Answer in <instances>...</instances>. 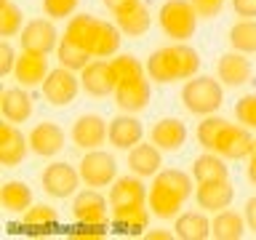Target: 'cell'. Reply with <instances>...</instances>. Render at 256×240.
Listing matches in <instances>:
<instances>
[{
	"mask_svg": "<svg viewBox=\"0 0 256 240\" xmlns=\"http://www.w3.org/2000/svg\"><path fill=\"white\" fill-rule=\"evenodd\" d=\"M150 142L163 152H179L187 142V126L179 118H160L150 131Z\"/></svg>",
	"mask_w": 256,
	"mask_h": 240,
	"instance_id": "19",
	"label": "cell"
},
{
	"mask_svg": "<svg viewBox=\"0 0 256 240\" xmlns=\"http://www.w3.org/2000/svg\"><path fill=\"white\" fill-rule=\"evenodd\" d=\"M251 155H256V139H254V150H251Z\"/></svg>",
	"mask_w": 256,
	"mask_h": 240,
	"instance_id": "48",
	"label": "cell"
},
{
	"mask_svg": "<svg viewBox=\"0 0 256 240\" xmlns=\"http://www.w3.org/2000/svg\"><path fill=\"white\" fill-rule=\"evenodd\" d=\"M59 32H56L54 22L51 19H32L24 24V30L19 32V43H22V51H30V54H40V56H48L51 51L59 48Z\"/></svg>",
	"mask_w": 256,
	"mask_h": 240,
	"instance_id": "6",
	"label": "cell"
},
{
	"mask_svg": "<svg viewBox=\"0 0 256 240\" xmlns=\"http://www.w3.org/2000/svg\"><path fill=\"white\" fill-rule=\"evenodd\" d=\"M182 104L192 115H214L224 104V91L219 80L211 75H195L190 78L182 88Z\"/></svg>",
	"mask_w": 256,
	"mask_h": 240,
	"instance_id": "4",
	"label": "cell"
},
{
	"mask_svg": "<svg viewBox=\"0 0 256 240\" xmlns=\"http://www.w3.org/2000/svg\"><path fill=\"white\" fill-rule=\"evenodd\" d=\"M0 200H3V208L8 214H24L32 206V190L30 184L24 182H6L3 192H0Z\"/></svg>",
	"mask_w": 256,
	"mask_h": 240,
	"instance_id": "30",
	"label": "cell"
},
{
	"mask_svg": "<svg viewBox=\"0 0 256 240\" xmlns=\"http://www.w3.org/2000/svg\"><path fill=\"white\" fill-rule=\"evenodd\" d=\"M192 6H195L200 19H214V16L222 14L224 0H192Z\"/></svg>",
	"mask_w": 256,
	"mask_h": 240,
	"instance_id": "41",
	"label": "cell"
},
{
	"mask_svg": "<svg viewBox=\"0 0 256 240\" xmlns=\"http://www.w3.org/2000/svg\"><path fill=\"white\" fill-rule=\"evenodd\" d=\"M232 8L243 19H256V0H232Z\"/></svg>",
	"mask_w": 256,
	"mask_h": 240,
	"instance_id": "43",
	"label": "cell"
},
{
	"mask_svg": "<svg viewBox=\"0 0 256 240\" xmlns=\"http://www.w3.org/2000/svg\"><path fill=\"white\" fill-rule=\"evenodd\" d=\"M80 88H83V83L75 75V70H67L62 64L48 72V78L43 80V96L54 107H67V104H72Z\"/></svg>",
	"mask_w": 256,
	"mask_h": 240,
	"instance_id": "5",
	"label": "cell"
},
{
	"mask_svg": "<svg viewBox=\"0 0 256 240\" xmlns=\"http://www.w3.org/2000/svg\"><path fill=\"white\" fill-rule=\"evenodd\" d=\"M16 51H14V46L11 43H0V75H8V72H14V67H16Z\"/></svg>",
	"mask_w": 256,
	"mask_h": 240,
	"instance_id": "42",
	"label": "cell"
},
{
	"mask_svg": "<svg viewBox=\"0 0 256 240\" xmlns=\"http://www.w3.org/2000/svg\"><path fill=\"white\" fill-rule=\"evenodd\" d=\"M144 139V126L134 112L118 115L110 120V144L118 150H131Z\"/></svg>",
	"mask_w": 256,
	"mask_h": 240,
	"instance_id": "18",
	"label": "cell"
},
{
	"mask_svg": "<svg viewBox=\"0 0 256 240\" xmlns=\"http://www.w3.org/2000/svg\"><path fill=\"white\" fill-rule=\"evenodd\" d=\"M200 54L187 43H174L158 48L147 59V75L155 83H174V80H190L200 70Z\"/></svg>",
	"mask_w": 256,
	"mask_h": 240,
	"instance_id": "2",
	"label": "cell"
},
{
	"mask_svg": "<svg viewBox=\"0 0 256 240\" xmlns=\"http://www.w3.org/2000/svg\"><path fill=\"white\" fill-rule=\"evenodd\" d=\"M246 232V216H240L238 211H216L211 222V235L216 240H240Z\"/></svg>",
	"mask_w": 256,
	"mask_h": 240,
	"instance_id": "29",
	"label": "cell"
},
{
	"mask_svg": "<svg viewBox=\"0 0 256 240\" xmlns=\"http://www.w3.org/2000/svg\"><path fill=\"white\" fill-rule=\"evenodd\" d=\"M150 11H147V6H142V3H136L131 8H126L123 14H115V24L120 27V32L128 38H142V35H147V30H150Z\"/></svg>",
	"mask_w": 256,
	"mask_h": 240,
	"instance_id": "28",
	"label": "cell"
},
{
	"mask_svg": "<svg viewBox=\"0 0 256 240\" xmlns=\"http://www.w3.org/2000/svg\"><path fill=\"white\" fill-rule=\"evenodd\" d=\"M251 150H254V136H251V128L246 126H232L227 123L224 131L216 142V150L222 158L227 160H240V158H251Z\"/></svg>",
	"mask_w": 256,
	"mask_h": 240,
	"instance_id": "12",
	"label": "cell"
},
{
	"mask_svg": "<svg viewBox=\"0 0 256 240\" xmlns=\"http://www.w3.org/2000/svg\"><path fill=\"white\" fill-rule=\"evenodd\" d=\"M78 171H80V179H83L88 187H107V184H112L118 176V163L110 152L88 150L83 155V160H80Z\"/></svg>",
	"mask_w": 256,
	"mask_h": 240,
	"instance_id": "7",
	"label": "cell"
},
{
	"mask_svg": "<svg viewBox=\"0 0 256 240\" xmlns=\"http://www.w3.org/2000/svg\"><path fill=\"white\" fill-rule=\"evenodd\" d=\"M80 182H83V179H80V171L75 166L64 163V160H56V163L46 166V171L40 174V184H43V190L51 198H56V200H64V198L75 195Z\"/></svg>",
	"mask_w": 256,
	"mask_h": 240,
	"instance_id": "8",
	"label": "cell"
},
{
	"mask_svg": "<svg viewBox=\"0 0 256 240\" xmlns=\"http://www.w3.org/2000/svg\"><path fill=\"white\" fill-rule=\"evenodd\" d=\"M80 83L88 96H110L118 88V75L112 62L107 59H91V64L80 72Z\"/></svg>",
	"mask_w": 256,
	"mask_h": 240,
	"instance_id": "10",
	"label": "cell"
},
{
	"mask_svg": "<svg viewBox=\"0 0 256 240\" xmlns=\"http://www.w3.org/2000/svg\"><path fill=\"white\" fill-rule=\"evenodd\" d=\"M72 144L80 150H99L110 139V123L96 112H86L72 123Z\"/></svg>",
	"mask_w": 256,
	"mask_h": 240,
	"instance_id": "9",
	"label": "cell"
},
{
	"mask_svg": "<svg viewBox=\"0 0 256 240\" xmlns=\"http://www.w3.org/2000/svg\"><path fill=\"white\" fill-rule=\"evenodd\" d=\"M195 200L203 211H224L235 200V187L230 179H216V182H200L195 190Z\"/></svg>",
	"mask_w": 256,
	"mask_h": 240,
	"instance_id": "16",
	"label": "cell"
},
{
	"mask_svg": "<svg viewBox=\"0 0 256 240\" xmlns=\"http://www.w3.org/2000/svg\"><path fill=\"white\" fill-rule=\"evenodd\" d=\"M56 224H59L56 208L46 206V203H38V206H30L27 211H24L22 227H27L30 232H51Z\"/></svg>",
	"mask_w": 256,
	"mask_h": 240,
	"instance_id": "32",
	"label": "cell"
},
{
	"mask_svg": "<svg viewBox=\"0 0 256 240\" xmlns=\"http://www.w3.org/2000/svg\"><path fill=\"white\" fill-rule=\"evenodd\" d=\"M120 40H123V32H120L118 24L102 22L99 24V35H96V46H94V59H110L120 51Z\"/></svg>",
	"mask_w": 256,
	"mask_h": 240,
	"instance_id": "33",
	"label": "cell"
},
{
	"mask_svg": "<svg viewBox=\"0 0 256 240\" xmlns=\"http://www.w3.org/2000/svg\"><path fill=\"white\" fill-rule=\"evenodd\" d=\"M160 147L155 144H136V147L128 150V166H131V171L136 176H142V179H147V176H155L160 171V166H163V155H160Z\"/></svg>",
	"mask_w": 256,
	"mask_h": 240,
	"instance_id": "23",
	"label": "cell"
},
{
	"mask_svg": "<svg viewBox=\"0 0 256 240\" xmlns=\"http://www.w3.org/2000/svg\"><path fill=\"white\" fill-rule=\"evenodd\" d=\"M99 24H102V19H96V16H91V14H78V16L70 19L64 38H70L75 46H80V48H86V51L94 54L96 35H99Z\"/></svg>",
	"mask_w": 256,
	"mask_h": 240,
	"instance_id": "24",
	"label": "cell"
},
{
	"mask_svg": "<svg viewBox=\"0 0 256 240\" xmlns=\"http://www.w3.org/2000/svg\"><path fill=\"white\" fill-rule=\"evenodd\" d=\"M150 198L147 187H144L142 176H120L115 179L110 190V203H112V211H118V208H136V206H144Z\"/></svg>",
	"mask_w": 256,
	"mask_h": 240,
	"instance_id": "13",
	"label": "cell"
},
{
	"mask_svg": "<svg viewBox=\"0 0 256 240\" xmlns=\"http://www.w3.org/2000/svg\"><path fill=\"white\" fill-rule=\"evenodd\" d=\"M144 238H147V240H171V238H174V232H166V230H150V232H144Z\"/></svg>",
	"mask_w": 256,
	"mask_h": 240,
	"instance_id": "46",
	"label": "cell"
},
{
	"mask_svg": "<svg viewBox=\"0 0 256 240\" xmlns=\"http://www.w3.org/2000/svg\"><path fill=\"white\" fill-rule=\"evenodd\" d=\"M152 99V88H150V80H131V83H118L115 88V104L123 112H142L144 107L150 104Z\"/></svg>",
	"mask_w": 256,
	"mask_h": 240,
	"instance_id": "20",
	"label": "cell"
},
{
	"mask_svg": "<svg viewBox=\"0 0 256 240\" xmlns=\"http://www.w3.org/2000/svg\"><path fill=\"white\" fill-rule=\"evenodd\" d=\"M235 118H238V123H243L246 128L256 131V94H246L243 99H238Z\"/></svg>",
	"mask_w": 256,
	"mask_h": 240,
	"instance_id": "38",
	"label": "cell"
},
{
	"mask_svg": "<svg viewBox=\"0 0 256 240\" xmlns=\"http://www.w3.org/2000/svg\"><path fill=\"white\" fill-rule=\"evenodd\" d=\"M67 232L72 238H104L110 235V222H102V224H91V222H78L72 224V227H67Z\"/></svg>",
	"mask_w": 256,
	"mask_h": 240,
	"instance_id": "40",
	"label": "cell"
},
{
	"mask_svg": "<svg viewBox=\"0 0 256 240\" xmlns=\"http://www.w3.org/2000/svg\"><path fill=\"white\" fill-rule=\"evenodd\" d=\"M227 158H222L219 152H203L200 158L192 160V176H195V182H216V179H227L230 176V168L224 163Z\"/></svg>",
	"mask_w": 256,
	"mask_h": 240,
	"instance_id": "27",
	"label": "cell"
},
{
	"mask_svg": "<svg viewBox=\"0 0 256 240\" xmlns=\"http://www.w3.org/2000/svg\"><path fill=\"white\" fill-rule=\"evenodd\" d=\"M230 46L240 54H256V19H243L232 24Z\"/></svg>",
	"mask_w": 256,
	"mask_h": 240,
	"instance_id": "34",
	"label": "cell"
},
{
	"mask_svg": "<svg viewBox=\"0 0 256 240\" xmlns=\"http://www.w3.org/2000/svg\"><path fill=\"white\" fill-rule=\"evenodd\" d=\"M150 224V208L136 206V208H118L110 216V230L115 235H142Z\"/></svg>",
	"mask_w": 256,
	"mask_h": 240,
	"instance_id": "22",
	"label": "cell"
},
{
	"mask_svg": "<svg viewBox=\"0 0 256 240\" xmlns=\"http://www.w3.org/2000/svg\"><path fill=\"white\" fill-rule=\"evenodd\" d=\"M216 75H219V80L224 86L240 88V86H246L248 80H251L254 64L246 59V54H240V51L232 48L230 54L219 56V62H216Z\"/></svg>",
	"mask_w": 256,
	"mask_h": 240,
	"instance_id": "14",
	"label": "cell"
},
{
	"mask_svg": "<svg viewBox=\"0 0 256 240\" xmlns=\"http://www.w3.org/2000/svg\"><path fill=\"white\" fill-rule=\"evenodd\" d=\"M192 179L195 176L179 171V168H166V171H158L155 179H152V190L147 198V206L152 216L158 219H174L179 216L182 206L192 198Z\"/></svg>",
	"mask_w": 256,
	"mask_h": 240,
	"instance_id": "1",
	"label": "cell"
},
{
	"mask_svg": "<svg viewBox=\"0 0 256 240\" xmlns=\"http://www.w3.org/2000/svg\"><path fill=\"white\" fill-rule=\"evenodd\" d=\"M174 232L182 240H206L211 238V222L206 219L203 211H184L176 216Z\"/></svg>",
	"mask_w": 256,
	"mask_h": 240,
	"instance_id": "26",
	"label": "cell"
},
{
	"mask_svg": "<svg viewBox=\"0 0 256 240\" xmlns=\"http://www.w3.org/2000/svg\"><path fill=\"white\" fill-rule=\"evenodd\" d=\"M56 59H59L62 67L75 70V72H83L88 64H91L94 54L86 51V48H80V46H75L70 38H62V40H59V48H56Z\"/></svg>",
	"mask_w": 256,
	"mask_h": 240,
	"instance_id": "31",
	"label": "cell"
},
{
	"mask_svg": "<svg viewBox=\"0 0 256 240\" xmlns=\"http://www.w3.org/2000/svg\"><path fill=\"white\" fill-rule=\"evenodd\" d=\"M248 182L256 187V155L248 158Z\"/></svg>",
	"mask_w": 256,
	"mask_h": 240,
	"instance_id": "47",
	"label": "cell"
},
{
	"mask_svg": "<svg viewBox=\"0 0 256 240\" xmlns=\"http://www.w3.org/2000/svg\"><path fill=\"white\" fill-rule=\"evenodd\" d=\"M0 110H3V118L11 120V123H24V120H30L32 99H30V94L24 91V86L6 88L3 96H0Z\"/></svg>",
	"mask_w": 256,
	"mask_h": 240,
	"instance_id": "25",
	"label": "cell"
},
{
	"mask_svg": "<svg viewBox=\"0 0 256 240\" xmlns=\"http://www.w3.org/2000/svg\"><path fill=\"white\" fill-rule=\"evenodd\" d=\"M243 216H246L248 230H254V232H256V195L246 200V214H243Z\"/></svg>",
	"mask_w": 256,
	"mask_h": 240,
	"instance_id": "45",
	"label": "cell"
},
{
	"mask_svg": "<svg viewBox=\"0 0 256 240\" xmlns=\"http://www.w3.org/2000/svg\"><path fill=\"white\" fill-rule=\"evenodd\" d=\"M80 0H43V14L48 19H67L75 14Z\"/></svg>",
	"mask_w": 256,
	"mask_h": 240,
	"instance_id": "39",
	"label": "cell"
},
{
	"mask_svg": "<svg viewBox=\"0 0 256 240\" xmlns=\"http://www.w3.org/2000/svg\"><path fill=\"white\" fill-rule=\"evenodd\" d=\"M64 142H67V136H64L62 126L51 123V120H46V123H38L35 128L30 131V147L35 155L40 158H54L59 155L64 150Z\"/></svg>",
	"mask_w": 256,
	"mask_h": 240,
	"instance_id": "17",
	"label": "cell"
},
{
	"mask_svg": "<svg viewBox=\"0 0 256 240\" xmlns=\"http://www.w3.org/2000/svg\"><path fill=\"white\" fill-rule=\"evenodd\" d=\"M110 206L107 198L96 190H83L78 192L75 200H72V214H75L78 222H91V224H102L110 222Z\"/></svg>",
	"mask_w": 256,
	"mask_h": 240,
	"instance_id": "15",
	"label": "cell"
},
{
	"mask_svg": "<svg viewBox=\"0 0 256 240\" xmlns=\"http://www.w3.org/2000/svg\"><path fill=\"white\" fill-rule=\"evenodd\" d=\"M198 11L192 0H166L158 11L160 30L166 32L174 43H187L198 32Z\"/></svg>",
	"mask_w": 256,
	"mask_h": 240,
	"instance_id": "3",
	"label": "cell"
},
{
	"mask_svg": "<svg viewBox=\"0 0 256 240\" xmlns=\"http://www.w3.org/2000/svg\"><path fill=\"white\" fill-rule=\"evenodd\" d=\"M224 126H227V120L224 118H216V115H206L203 123L198 126V142L203 150H216V142H219V136L224 131Z\"/></svg>",
	"mask_w": 256,
	"mask_h": 240,
	"instance_id": "35",
	"label": "cell"
},
{
	"mask_svg": "<svg viewBox=\"0 0 256 240\" xmlns=\"http://www.w3.org/2000/svg\"><path fill=\"white\" fill-rule=\"evenodd\" d=\"M48 59L40 54H30V51H22V56L16 59V67H14V75L19 80V86L24 88H32V86H43V80L48 78Z\"/></svg>",
	"mask_w": 256,
	"mask_h": 240,
	"instance_id": "21",
	"label": "cell"
},
{
	"mask_svg": "<svg viewBox=\"0 0 256 240\" xmlns=\"http://www.w3.org/2000/svg\"><path fill=\"white\" fill-rule=\"evenodd\" d=\"M112 67H115V75H118V83H131V80H139L144 78V70L142 62L131 54H118L112 59Z\"/></svg>",
	"mask_w": 256,
	"mask_h": 240,
	"instance_id": "36",
	"label": "cell"
},
{
	"mask_svg": "<svg viewBox=\"0 0 256 240\" xmlns=\"http://www.w3.org/2000/svg\"><path fill=\"white\" fill-rule=\"evenodd\" d=\"M22 32V8L6 0L0 3V35L3 38H14Z\"/></svg>",
	"mask_w": 256,
	"mask_h": 240,
	"instance_id": "37",
	"label": "cell"
},
{
	"mask_svg": "<svg viewBox=\"0 0 256 240\" xmlns=\"http://www.w3.org/2000/svg\"><path fill=\"white\" fill-rule=\"evenodd\" d=\"M27 152H32L30 136H24L11 120L0 123V160H3V168H16L19 163H24Z\"/></svg>",
	"mask_w": 256,
	"mask_h": 240,
	"instance_id": "11",
	"label": "cell"
},
{
	"mask_svg": "<svg viewBox=\"0 0 256 240\" xmlns=\"http://www.w3.org/2000/svg\"><path fill=\"white\" fill-rule=\"evenodd\" d=\"M102 3H104V8H107L110 14H123L126 8L142 3V0H102Z\"/></svg>",
	"mask_w": 256,
	"mask_h": 240,
	"instance_id": "44",
	"label": "cell"
}]
</instances>
